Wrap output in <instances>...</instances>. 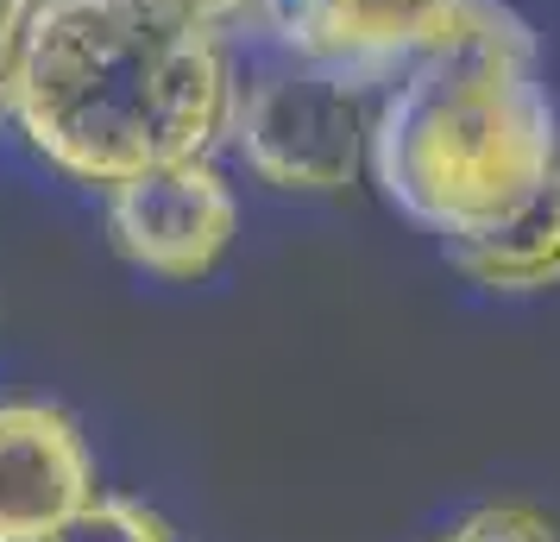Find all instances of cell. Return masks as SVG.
<instances>
[{"label": "cell", "mask_w": 560, "mask_h": 542, "mask_svg": "<svg viewBox=\"0 0 560 542\" xmlns=\"http://www.w3.org/2000/svg\"><path fill=\"white\" fill-rule=\"evenodd\" d=\"M95 498V461L57 404H0V542H45Z\"/></svg>", "instance_id": "cell-6"}, {"label": "cell", "mask_w": 560, "mask_h": 542, "mask_svg": "<svg viewBox=\"0 0 560 542\" xmlns=\"http://www.w3.org/2000/svg\"><path fill=\"white\" fill-rule=\"evenodd\" d=\"M233 228H240V203H233V183L214 171V158L158 164L145 177L107 189V233L120 258L171 285L208 278L233 246Z\"/></svg>", "instance_id": "cell-5"}, {"label": "cell", "mask_w": 560, "mask_h": 542, "mask_svg": "<svg viewBox=\"0 0 560 542\" xmlns=\"http://www.w3.org/2000/svg\"><path fill=\"white\" fill-rule=\"evenodd\" d=\"M441 542H560V537L555 523L541 511H529V505H485L466 523H454Z\"/></svg>", "instance_id": "cell-9"}, {"label": "cell", "mask_w": 560, "mask_h": 542, "mask_svg": "<svg viewBox=\"0 0 560 542\" xmlns=\"http://www.w3.org/2000/svg\"><path fill=\"white\" fill-rule=\"evenodd\" d=\"M447 258L472 285L510 290V297L560 285V171L510 215L504 228L479 233V240H447Z\"/></svg>", "instance_id": "cell-7"}, {"label": "cell", "mask_w": 560, "mask_h": 542, "mask_svg": "<svg viewBox=\"0 0 560 542\" xmlns=\"http://www.w3.org/2000/svg\"><path fill=\"white\" fill-rule=\"evenodd\" d=\"M228 32L164 0H45L32 20L13 127L63 177L114 189L208 158L233 127Z\"/></svg>", "instance_id": "cell-1"}, {"label": "cell", "mask_w": 560, "mask_h": 542, "mask_svg": "<svg viewBox=\"0 0 560 542\" xmlns=\"http://www.w3.org/2000/svg\"><path fill=\"white\" fill-rule=\"evenodd\" d=\"M38 7L45 0H0V120H13V102H20V70H26Z\"/></svg>", "instance_id": "cell-10"}, {"label": "cell", "mask_w": 560, "mask_h": 542, "mask_svg": "<svg viewBox=\"0 0 560 542\" xmlns=\"http://www.w3.org/2000/svg\"><path fill=\"white\" fill-rule=\"evenodd\" d=\"M45 542H177V530L158 511H145L139 498H102V492H95V498Z\"/></svg>", "instance_id": "cell-8"}, {"label": "cell", "mask_w": 560, "mask_h": 542, "mask_svg": "<svg viewBox=\"0 0 560 542\" xmlns=\"http://www.w3.org/2000/svg\"><path fill=\"white\" fill-rule=\"evenodd\" d=\"M560 171V107L516 13L409 64L372 120L384 203L441 240L504 228Z\"/></svg>", "instance_id": "cell-2"}, {"label": "cell", "mask_w": 560, "mask_h": 542, "mask_svg": "<svg viewBox=\"0 0 560 542\" xmlns=\"http://www.w3.org/2000/svg\"><path fill=\"white\" fill-rule=\"evenodd\" d=\"M498 13L510 7L498 0H258L253 32H265V45L278 51H296L378 89L429 51L491 26Z\"/></svg>", "instance_id": "cell-4"}, {"label": "cell", "mask_w": 560, "mask_h": 542, "mask_svg": "<svg viewBox=\"0 0 560 542\" xmlns=\"http://www.w3.org/2000/svg\"><path fill=\"white\" fill-rule=\"evenodd\" d=\"M164 7H177V13H189V20H202V26H253L258 20V0H164Z\"/></svg>", "instance_id": "cell-11"}, {"label": "cell", "mask_w": 560, "mask_h": 542, "mask_svg": "<svg viewBox=\"0 0 560 542\" xmlns=\"http://www.w3.org/2000/svg\"><path fill=\"white\" fill-rule=\"evenodd\" d=\"M372 120L378 107L365 82L271 45L233 95L228 139L258 183L334 196L359 177V164H372Z\"/></svg>", "instance_id": "cell-3"}]
</instances>
